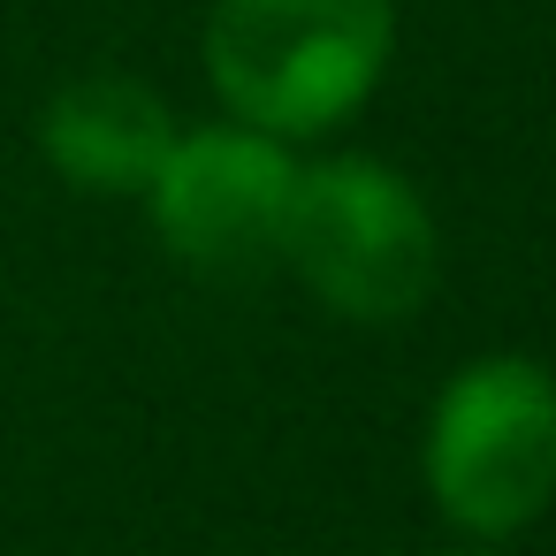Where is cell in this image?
<instances>
[{
    "label": "cell",
    "mask_w": 556,
    "mask_h": 556,
    "mask_svg": "<svg viewBox=\"0 0 556 556\" xmlns=\"http://www.w3.org/2000/svg\"><path fill=\"white\" fill-rule=\"evenodd\" d=\"M290 191H298V168L267 130H199L168 146L153 176V222L184 267L237 282L282 260Z\"/></svg>",
    "instance_id": "cell-4"
},
{
    "label": "cell",
    "mask_w": 556,
    "mask_h": 556,
    "mask_svg": "<svg viewBox=\"0 0 556 556\" xmlns=\"http://www.w3.org/2000/svg\"><path fill=\"white\" fill-rule=\"evenodd\" d=\"M206 62L244 123L320 130L374 92L389 62V0H222Z\"/></svg>",
    "instance_id": "cell-1"
},
{
    "label": "cell",
    "mask_w": 556,
    "mask_h": 556,
    "mask_svg": "<svg viewBox=\"0 0 556 556\" xmlns=\"http://www.w3.org/2000/svg\"><path fill=\"white\" fill-rule=\"evenodd\" d=\"M282 260L343 320H404L434 282V222L404 176L374 161H328L298 176L282 214Z\"/></svg>",
    "instance_id": "cell-2"
},
{
    "label": "cell",
    "mask_w": 556,
    "mask_h": 556,
    "mask_svg": "<svg viewBox=\"0 0 556 556\" xmlns=\"http://www.w3.org/2000/svg\"><path fill=\"white\" fill-rule=\"evenodd\" d=\"M434 503L465 533H510L556 495V381L526 358L465 366L427 434Z\"/></svg>",
    "instance_id": "cell-3"
},
{
    "label": "cell",
    "mask_w": 556,
    "mask_h": 556,
    "mask_svg": "<svg viewBox=\"0 0 556 556\" xmlns=\"http://www.w3.org/2000/svg\"><path fill=\"white\" fill-rule=\"evenodd\" d=\"M176 130H168V108L130 85V77H92V85H70L54 108H47V153L70 184L85 191H153L161 161H168Z\"/></svg>",
    "instance_id": "cell-5"
}]
</instances>
